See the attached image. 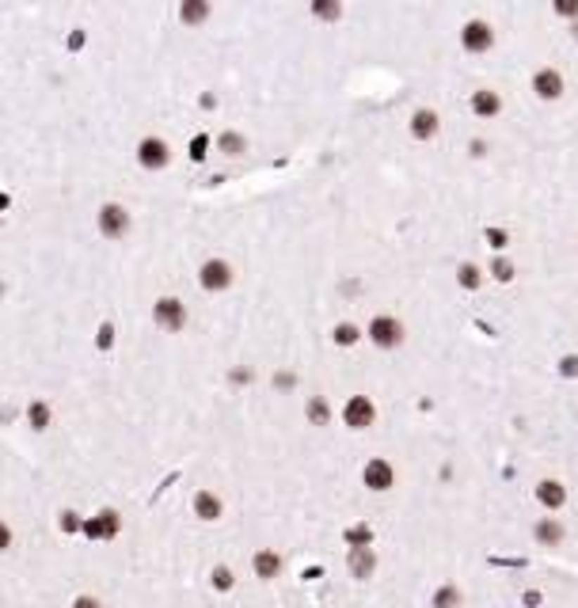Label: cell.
<instances>
[{
	"mask_svg": "<svg viewBox=\"0 0 578 608\" xmlns=\"http://www.w3.org/2000/svg\"><path fill=\"white\" fill-rule=\"evenodd\" d=\"M499 107H502V99L495 96V91H475V96H472V110H475L480 118L499 115Z\"/></svg>",
	"mask_w": 578,
	"mask_h": 608,
	"instance_id": "cell-12",
	"label": "cell"
},
{
	"mask_svg": "<svg viewBox=\"0 0 578 608\" xmlns=\"http://www.w3.org/2000/svg\"><path fill=\"white\" fill-rule=\"evenodd\" d=\"M487 243H491V247H506V232H502V228H487Z\"/></svg>",
	"mask_w": 578,
	"mask_h": 608,
	"instance_id": "cell-27",
	"label": "cell"
},
{
	"mask_svg": "<svg viewBox=\"0 0 578 608\" xmlns=\"http://www.w3.org/2000/svg\"><path fill=\"white\" fill-rule=\"evenodd\" d=\"M198 282H202V289L217 293V289H229V282H232V270H229V263H221V259H210V263L202 266Z\"/></svg>",
	"mask_w": 578,
	"mask_h": 608,
	"instance_id": "cell-3",
	"label": "cell"
},
{
	"mask_svg": "<svg viewBox=\"0 0 578 608\" xmlns=\"http://www.w3.org/2000/svg\"><path fill=\"white\" fill-rule=\"evenodd\" d=\"M559 12H563V15H574V12H578V4H571V0H563V4H559Z\"/></svg>",
	"mask_w": 578,
	"mask_h": 608,
	"instance_id": "cell-31",
	"label": "cell"
},
{
	"mask_svg": "<svg viewBox=\"0 0 578 608\" xmlns=\"http://www.w3.org/2000/svg\"><path fill=\"white\" fill-rule=\"evenodd\" d=\"M373 567H377V555H373L369 548H354L350 551V574L354 578H369Z\"/></svg>",
	"mask_w": 578,
	"mask_h": 608,
	"instance_id": "cell-10",
	"label": "cell"
},
{
	"mask_svg": "<svg viewBox=\"0 0 578 608\" xmlns=\"http://www.w3.org/2000/svg\"><path fill=\"white\" fill-rule=\"evenodd\" d=\"M335 342H342V346H350V342H358V327H350V323H342V327H335Z\"/></svg>",
	"mask_w": 578,
	"mask_h": 608,
	"instance_id": "cell-20",
	"label": "cell"
},
{
	"mask_svg": "<svg viewBox=\"0 0 578 608\" xmlns=\"http://www.w3.org/2000/svg\"><path fill=\"white\" fill-rule=\"evenodd\" d=\"M194 510H198V517H206V521H217L221 517V502L213 498L210 491H202L198 498H194Z\"/></svg>",
	"mask_w": 578,
	"mask_h": 608,
	"instance_id": "cell-15",
	"label": "cell"
},
{
	"mask_svg": "<svg viewBox=\"0 0 578 608\" xmlns=\"http://www.w3.org/2000/svg\"><path fill=\"white\" fill-rule=\"evenodd\" d=\"M115 529H118L115 513H103V521H99V525H91L88 532H91V536H110V532H115Z\"/></svg>",
	"mask_w": 578,
	"mask_h": 608,
	"instance_id": "cell-18",
	"label": "cell"
},
{
	"mask_svg": "<svg viewBox=\"0 0 578 608\" xmlns=\"http://www.w3.org/2000/svg\"><path fill=\"white\" fill-rule=\"evenodd\" d=\"M156 323H160L164 331H179L186 323V308L179 301H172V297H164V301H156Z\"/></svg>",
	"mask_w": 578,
	"mask_h": 608,
	"instance_id": "cell-4",
	"label": "cell"
},
{
	"mask_svg": "<svg viewBox=\"0 0 578 608\" xmlns=\"http://www.w3.org/2000/svg\"><path fill=\"white\" fill-rule=\"evenodd\" d=\"M99 228L107 232V236H122V232L129 228V217L122 205H107L103 213H99Z\"/></svg>",
	"mask_w": 578,
	"mask_h": 608,
	"instance_id": "cell-9",
	"label": "cell"
},
{
	"mask_svg": "<svg viewBox=\"0 0 578 608\" xmlns=\"http://www.w3.org/2000/svg\"><path fill=\"white\" fill-rule=\"evenodd\" d=\"M46 415H50V410H46V403H34V407H31V422L39 426V429L46 426Z\"/></svg>",
	"mask_w": 578,
	"mask_h": 608,
	"instance_id": "cell-25",
	"label": "cell"
},
{
	"mask_svg": "<svg viewBox=\"0 0 578 608\" xmlns=\"http://www.w3.org/2000/svg\"><path fill=\"white\" fill-rule=\"evenodd\" d=\"M221 148H225V153H232V156H236V153H244V137L225 134V137H221Z\"/></svg>",
	"mask_w": 578,
	"mask_h": 608,
	"instance_id": "cell-22",
	"label": "cell"
},
{
	"mask_svg": "<svg viewBox=\"0 0 578 608\" xmlns=\"http://www.w3.org/2000/svg\"><path fill=\"white\" fill-rule=\"evenodd\" d=\"M537 498L544 502L548 510H559V506H563V498H567V494H563V486H559L555 479H544V483L537 486Z\"/></svg>",
	"mask_w": 578,
	"mask_h": 608,
	"instance_id": "cell-13",
	"label": "cell"
},
{
	"mask_svg": "<svg viewBox=\"0 0 578 608\" xmlns=\"http://www.w3.org/2000/svg\"><path fill=\"white\" fill-rule=\"evenodd\" d=\"M461 42H464V50L483 53V50H491V42H495V31H491V27L483 23V20H472V23L461 31Z\"/></svg>",
	"mask_w": 578,
	"mask_h": 608,
	"instance_id": "cell-2",
	"label": "cell"
},
{
	"mask_svg": "<svg viewBox=\"0 0 578 608\" xmlns=\"http://www.w3.org/2000/svg\"><path fill=\"white\" fill-rule=\"evenodd\" d=\"M342 418H347V426H354V429H366V426H373L377 410H373V403L366 396H354L347 403V410H342Z\"/></svg>",
	"mask_w": 578,
	"mask_h": 608,
	"instance_id": "cell-5",
	"label": "cell"
},
{
	"mask_svg": "<svg viewBox=\"0 0 578 608\" xmlns=\"http://www.w3.org/2000/svg\"><path fill=\"white\" fill-rule=\"evenodd\" d=\"M369 339L380 346V350H396L399 342H404V327L392 316H377V320L369 323Z\"/></svg>",
	"mask_w": 578,
	"mask_h": 608,
	"instance_id": "cell-1",
	"label": "cell"
},
{
	"mask_svg": "<svg viewBox=\"0 0 578 608\" xmlns=\"http://www.w3.org/2000/svg\"><path fill=\"white\" fill-rule=\"evenodd\" d=\"M316 12H320V15H339V8H335V4H316Z\"/></svg>",
	"mask_w": 578,
	"mask_h": 608,
	"instance_id": "cell-30",
	"label": "cell"
},
{
	"mask_svg": "<svg viewBox=\"0 0 578 608\" xmlns=\"http://www.w3.org/2000/svg\"><path fill=\"white\" fill-rule=\"evenodd\" d=\"M537 540H540V544H559V540H563V529H559L555 521H540V525H537Z\"/></svg>",
	"mask_w": 578,
	"mask_h": 608,
	"instance_id": "cell-17",
	"label": "cell"
},
{
	"mask_svg": "<svg viewBox=\"0 0 578 608\" xmlns=\"http://www.w3.org/2000/svg\"><path fill=\"white\" fill-rule=\"evenodd\" d=\"M309 415H312V422H328V407H323V399H312Z\"/></svg>",
	"mask_w": 578,
	"mask_h": 608,
	"instance_id": "cell-23",
	"label": "cell"
},
{
	"mask_svg": "<svg viewBox=\"0 0 578 608\" xmlns=\"http://www.w3.org/2000/svg\"><path fill=\"white\" fill-rule=\"evenodd\" d=\"M137 160L156 172V167L167 164V145L160 141V137H148V141H141V148H137Z\"/></svg>",
	"mask_w": 578,
	"mask_h": 608,
	"instance_id": "cell-8",
	"label": "cell"
},
{
	"mask_svg": "<svg viewBox=\"0 0 578 608\" xmlns=\"http://www.w3.org/2000/svg\"><path fill=\"white\" fill-rule=\"evenodd\" d=\"M456 278H461L464 289H475V285H480V270H475V266H461V274H456Z\"/></svg>",
	"mask_w": 578,
	"mask_h": 608,
	"instance_id": "cell-21",
	"label": "cell"
},
{
	"mask_svg": "<svg viewBox=\"0 0 578 608\" xmlns=\"http://www.w3.org/2000/svg\"><path fill=\"white\" fill-rule=\"evenodd\" d=\"M563 373H567V377H574V373H578V358H567L563 361Z\"/></svg>",
	"mask_w": 578,
	"mask_h": 608,
	"instance_id": "cell-29",
	"label": "cell"
},
{
	"mask_svg": "<svg viewBox=\"0 0 578 608\" xmlns=\"http://www.w3.org/2000/svg\"><path fill=\"white\" fill-rule=\"evenodd\" d=\"M350 544L369 548V529H350Z\"/></svg>",
	"mask_w": 578,
	"mask_h": 608,
	"instance_id": "cell-26",
	"label": "cell"
},
{
	"mask_svg": "<svg viewBox=\"0 0 578 608\" xmlns=\"http://www.w3.org/2000/svg\"><path fill=\"white\" fill-rule=\"evenodd\" d=\"M213 586H217V589H229V586H232V578H229V570H225V567L213 570Z\"/></svg>",
	"mask_w": 578,
	"mask_h": 608,
	"instance_id": "cell-28",
	"label": "cell"
},
{
	"mask_svg": "<svg viewBox=\"0 0 578 608\" xmlns=\"http://www.w3.org/2000/svg\"><path fill=\"white\" fill-rule=\"evenodd\" d=\"M533 91L540 99H559L563 96V77H559L555 69H540L533 77Z\"/></svg>",
	"mask_w": 578,
	"mask_h": 608,
	"instance_id": "cell-7",
	"label": "cell"
},
{
	"mask_svg": "<svg viewBox=\"0 0 578 608\" xmlns=\"http://www.w3.org/2000/svg\"><path fill=\"white\" fill-rule=\"evenodd\" d=\"M278 570H282V559H278L274 551H259L255 555V574L259 578H274Z\"/></svg>",
	"mask_w": 578,
	"mask_h": 608,
	"instance_id": "cell-14",
	"label": "cell"
},
{
	"mask_svg": "<svg viewBox=\"0 0 578 608\" xmlns=\"http://www.w3.org/2000/svg\"><path fill=\"white\" fill-rule=\"evenodd\" d=\"M411 134L418 137V141H426V137H434V134H437V115H434V110H415V118H411Z\"/></svg>",
	"mask_w": 578,
	"mask_h": 608,
	"instance_id": "cell-11",
	"label": "cell"
},
{
	"mask_svg": "<svg viewBox=\"0 0 578 608\" xmlns=\"http://www.w3.org/2000/svg\"><path fill=\"white\" fill-rule=\"evenodd\" d=\"M361 475H366V486H369V491H388V486H392V479H396V475H392V464H388V460H369Z\"/></svg>",
	"mask_w": 578,
	"mask_h": 608,
	"instance_id": "cell-6",
	"label": "cell"
},
{
	"mask_svg": "<svg viewBox=\"0 0 578 608\" xmlns=\"http://www.w3.org/2000/svg\"><path fill=\"white\" fill-rule=\"evenodd\" d=\"M434 608H461V589L456 586H442L434 597Z\"/></svg>",
	"mask_w": 578,
	"mask_h": 608,
	"instance_id": "cell-16",
	"label": "cell"
},
{
	"mask_svg": "<svg viewBox=\"0 0 578 608\" xmlns=\"http://www.w3.org/2000/svg\"><path fill=\"white\" fill-rule=\"evenodd\" d=\"M8 540H12V536H8V529H4V525H0V551H4V548H8Z\"/></svg>",
	"mask_w": 578,
	"mask_h": 608,
	"instance_id": "cell-32",
	"label": "cell"
},
{
	"mask_svg": "<svg viewBox=\"0 0 578 608\" xmlns=\"http://www.w3.org/2000/svg\"><path fill=\"white\" fill-rule=\"evenodd\" d=\"M77 608H99L96 601H88V597H84V601H77Z\"/></svg>",
	"mask_w": 578,
	"mask_h": 608,
	"instance_id": "cell-33",
	"label": "cell"
},
{
	"mask_svg": "<svg viewBox=\"0 0 578 608\" xmlns=\"http://www.w3.org/2000/svg\"><path fill=\"white\" fill-rule=\"evenodd\" d=\"M206 12H210V8H206V4H198V0H194V4H183V20H186V23L206 20Z\"/></svg>",
	"mask_w": 578,
	"mask_h": 608,
	"instance_id": "cell-19",
	"label": "cell"
},
{
	"mask_svg": "<svg viewBox=\"0 0 578 608\" xmlns=\"http://www.w3.org/2000/svg\"><path fill=\"white\" fill-rule=\"evenodd\" d=\"M491 274H495L499 282H510V278H514V266H510L506 259H502V263H495V266H491Z\"/></svg>",
	"mask_w": 578,
	"mask_h": 608,
	"instance_id": "cell-24",
	"label": "cell"
}]
</instances>
